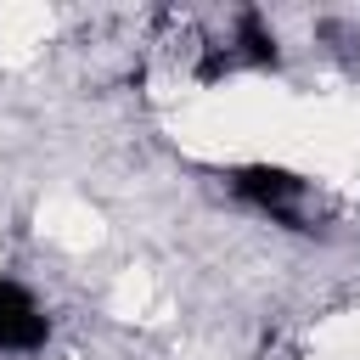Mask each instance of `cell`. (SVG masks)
Here are the masks:
<instances>
[{
	"label": "cell",
	"instance_id": "6da1fadb",
	"mask_svg": "<svg viewBox=\"0 0 360 360\" xmlns=\"http://www.w3.org/2000/svg\"><path fill=\"white\" fill-rule=\"evenodd\" d=\"M231 191L242 202H253L259 214L281 219L287 231H315L326 219V202L315 197V186L298 180V174H287V169H264V163L259 169H236L231 174Z\"/></svg>",
	"mask_w": 360,
	"mask_h": 360
},
{
	"label": "cell",
	"instance_id": "7a4b0ae2",
	"mask_svg": "<svg viewBox=\"0 0 360 360\" xmlns=\"http://www.w3.org/2000/svg\"><path fill=\"white\" fill-rule=\"evenodd\" d=\"M45 332L51 321L39 315V304L17 281H0V354H28L45 343Z\"/></svg>",
	"mask_w": 360,
	"mask_h": 360
}]
</instances>
